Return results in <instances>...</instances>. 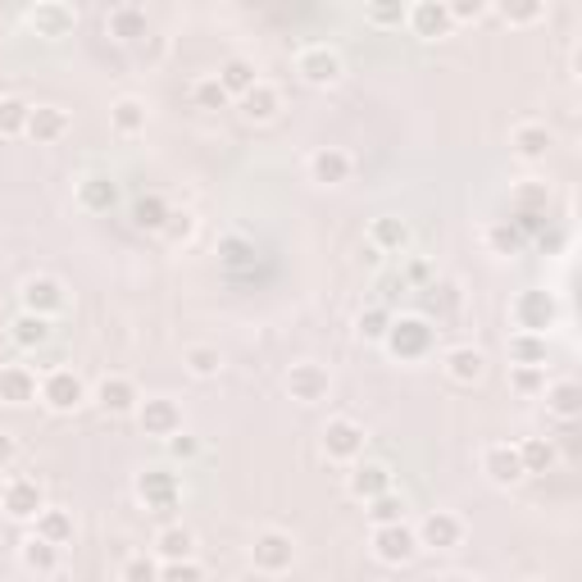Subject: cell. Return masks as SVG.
Masks as SVG:
<instances>
[{
    "mask_svg": "<svg viewBox=\"0 0 582 582\" xmlns=\"http://www.w3.org/2000/svg\"><path fill=\"white\" fill-rule=\"evenodd\" d=\"M383 346H387L391 360L419 364V360L433 355L437 328H433V319H423V315H401V319L391 315V328H387V336H383Z\"/></svg>",
    "mask_w": 582,
    "mask_h": 582,
    "instance_id": "1",
    "label": "cell"
},
{
    "mask_svg": "<svg viewBox=\"0 0 582 582\" xmlns=\"http://www.w3.org/2000/svg\"><path fill=\"white\" fill-rule=\"evenodd\" d=\"M510 323H514V332L550 336V328L560 323V296L546 287H524L510 300Z\"/></svg>",
    "mask_w": 582,
    "mask_h": 582,
    "instance_id": "2",
    "label": "cell"
},
{
    "mask_svg": "<svg viewBox=\"0 0 582 582\" xmlns=\"http://www.w3.org/2000/svg\"><path fill=\"white\" fill-rule=\"evenodd\" d=\"M296 556H300V550H296V537L283 533V528H260L255 541H251V564H255V573H264V578L292 573Z\"/></svg>",
    "mask_w": 582,
    "mask_h": 582,
    "instance_id": "3",
    "label": "cell"
},
{
    "mask_svg": "<svg viewBox=\"0 0 582 582\" xmlns=\"http://www.w3.org/2000/svg\"><path fill=\"white\" fill-rule=\"evenodd\" d=\"M37 401L46 406V410H55V414H73V410H82L87 401H91V387H87V378L78 374V369H50V374H42V396Z\"/></svg>",
    "mask_w": 582,
    "mask_h": 582,
    "instance_id": "4",
    "label": "cell"
},
{
    "mask_svg": "<svg viewBox=\"0 0 582 582\" xmlns=\"http://www.w3.org/2000/svg\"><path fill=\"white\" fill-rule=\"evenodd\" d=\"M364 442H369V433H364V423L351 414L328 419L323 433H319V446L332 465H355V459H364Z\"/></svg>",
    "mask_w": 582,
    "mask_h": 582,
    "instance_id": "5",
    "label": "cell"
},
{
    "mask_svg": "<svg viewBox=\"0 0 582 582\" xmlns=\"http://www.w3.org/2000/svg\"><path fill=\"white\" fill-rule=\"evenodd\" d=\"M296 73L305 87H336L346 78V59L336 46L328 42H315V46H300L296 50Z\"/></svg>",
    "mask_w": 582,
    "mask_h": 582,
    "instance_id": "6",
    "label": "cell"
},
{
    "mask_svg": "<svg viewBox=\"0 0 582 582\" xmlns=\"http://www.w3.org/2000/svg\"><path fill=\"white\" fill-rule=\"evenodd\" d=\"M369 550L374 560L387 569H406L419 560V537L414 524H387V528H369Z\"/></svg>",
    "mask_w": 582,
    "mask_h": 582,
    "instance_id": "7",
    "label": "cell"
},
{
    "mask_svg": "<svg viewBox=\"0 0 582 582\" xmlns=\"http://www.w3.org/2000/svg\"><path fill=\"white\" fill-rule=\"evenodd\" d=\"M19 300H23L27 315H42V319H55V315L69 310V292H65V283H59L55 273H33V278H23Z\"/></svg>",
    "mask_w": 582,
    "mask_h": 582,
    "instance_id": "8",
    "label": "cell"
},
{
    "mask_svg": "<svg viewBox=\"0 0 582 582\" xmlns=\"http://www.w3.org/2000/svg\"><path fill=\"white\" fill-rule=\"evenodd\" d=\"M478 469H482V478L492 482V487H501V492H510V487H518V482L528 478V473H524V459H518V446H514V442H492V446H482Z\"/></svg>",
    "mask_w": 582,
    "mask_h": 582,
    "instance_id": "9",
    "label": "cell"
},
{
    "mask_svg": "<svg viewBox=\"0 0 582 582\" xmlns=\"http://www.w3.org/2000/svg\"><path fill=\"white\" fill-rule=\"evenodd\" d=\"M414 537H419V550H455L465 546V518L455 510H427L414 524Z\"/></svg>",
    "mask_w": 582,
    "mask_h": 582,
    "instance_id": "10",
    "label": "cell"
},
{
    "mask_svg": "<svg viewBox=\"0 0 582 582\" xmlns=\"http://www.w3.org/2000/svg\"><path fill=\"white\" fill-rule=\"evenodd\" d=\"M133 492L146 510L164 514V510H178V501H182V478L173 469H141L133 478Z\"/></svg>",
    "mask_w": 582,
    "mask_h": 582,
    "instance_id": "11",
    "label": "cell"
},
{
    "mask_svg": "<svg viewBox=\"0 0 582 582\" xmlns=\"http://www.w3.org/2000/svg\"><path fill=\"white\" fill-rule=\"evenodd\" d=\"M287 396L296 406H323L332 396V374L323 369L319 360H300L287 369Z\"/></svg>",
    "mask_w": 582,
    "mask_h": 582,
    "instance_id": "12",
    "label": "cell"
},
{
    "mask_svg": "<svg viewBox=\"0 0 582 582\" xmlns=\"http://www.w3.org/2000/svg\"><path fill=\"white\" fill-rule=\"evenodd\" d=\"M137 427L146 437H156V442H169L182 433V406L173 401V396H141V406H137Z\"/></svg>",
    "mask_w": 582,
    "mask_h": 582,
    "instance_id": "13",
    "label": "cell"
},
{
    "mask_svg": "<svg viewBox=\"0 0 582 582\" xmlns=\"http://www.w3.org/2000/svg\"><path fill=\"white\" fill-rule=\"evenodd\" d=\"M23 23L33 27L42 42H65V37H73V27H78V10L65 5V0H37V5L23 14Z\"/></svg>",
    "mask_w": 582,
    "mask_h": 582,
    "instance_id": "14",
    "label": "cell"
},
{
    "mask_svg": "<svg viewBox=\"0 0 582 582\" xmlns=\"http://www.w3.org/2000/svg\"><path fill=\"white\" fill-rule=\"evenodd\" d=\"M0 510H5L14 524H33V518L46 510V492L37 478H5V497H0Z\"/></svg>",
    "mask_w": 582,
    "mask_h": 582,
    "instance_id": "15",
    "label": "cell"
},
{
    "mask_svg": "<svg viewBox=\"0 0 582 582\" xmlns=\"http://www.w3.org/2000/svg\"><path fill=\"white\" fill-rule=\"evenodd\" d=\"M91 401H96L105 414L124 419V414H137V406H141V387H137L128 374H105V378L96 383V391H91Z\"/></svg>",
    "mask_w": 582,
    "mask_h": 582,
    "instance_id": "16",
    "label": "cell"
},
{
    "mask_svg": "<svg viewBox=\"0 0 582 582\" xmlns=\"http://www.w3.org/2000/svg\"><path fill=\"white\" fill-rule=\"evenodd\" d=\"M406 27L423 42H442L455 33L446 0H414V5H406Z\"/></svg>",
    "mask_w": 582,
    "mask_h": 582,
    "instance_id": "17",
    "label": "cell"
},
{
    "mask_svg": "<svg viewBox=\"0 0 582 582\" xmlns=\"http://www.w3.org/2000/svg\"><path fill=\"white\" fill-rule=\"evenodd\" d=\"M442 369H446V378L459 383V387H478V383L487 378V351L473 346V342H459V346H450V351L442 355Z\"/></svg>",
    "mask_w": 582,
    "mask_h": 582,
    "instance_id": "18",
    "label": "cell"
},
{
    "mask_svg": "<svg viewBox=\"0 0 582 582\" xmlns=\"http://www.w3.org/2000/svg\"><path fill=\"white\" fill-rule=\"evenodd\" d=\"M346 492L364 505L378 501L383 492H391V469L383 465V459H355L351 473H346Z\"/></svg>",
    "mask_w": 582,
    "mask_h": 582,
    "instance_id": "19",
    "label": "cell"
},
{
    "mask_svg": "<svg viewBox=\"0 0 582 582\" xmlns=\"http://www.w3.org/2000/svg\"><path fill=\"white\" fill-rule=\"evenodd\" d=\"M351 169H355V160L342 146H319L310 156V164H305L315 187H342V182H351Z\"/></svg>",
    "mask_w": 582,
    "mask_h": 582,
    "instance_id": "20",
    "label": "cell"
},
{
    "mask_svg": "<svg viewBox=\"0 0 582 582\" xmlns=\"http://www.w3.org/2000/svg\"><path fill=\"white\" fill-rule=\"evenodd\" d=\"M42 396V378L27 369V364H0V406H33Z\"/></svg>",
    "mask_w": 582,
    "mask_h": 582,
    "instance_id": "21",
    "label": "cell"
},
{
    "mask_svg": "<svg viewBox=\"0 0 582 582\" xmlns=\"http://www.w3.org/2000/svg\"><path fill=\"white\" fill-rule=\"evenodd\" d=\"M510 150L524 164H537V160H546L550 150H556V133H550L546 124H537V118H524V124L510 128Z\"/></svg>",
    "mask_w": 582,
    "mask_h": 582,
    "instance_id": "22",
    "label": "cell"
},
{
    "mask_svg": "<svg viewBox=\"0 0 582 582\" xmlns=\"http://www.w3.org/2000/svg\"><path fill=\"white\" fill-rule=\"evenodd\" d=\"M73 128V118L65 105H33V114H27V133L23 137H33L37 146H55V141H65Z\"/></svg>",
    "mask_w": 582,
    "mask_h": 582,
    "instance_id": "23",
    "label": "cell"
},
{
    "mask_svg": "<svg viewBox=\"0 0 582 582\" xmlns=\"http://www.w3.org/2000/svg\"><path fill=\"white\" fill-rule=\"evenodd\" d=\"M105 33L118 42V46H137L150 37V14L141 5H114L105 14Z\"/></svg>",
    "mask_w": 582,
    "mask_h": 582,
    "instance_id": "24",
    "label": "cell"
},
{
    "mask_svg": "<svg viewBox=\"0 0 582 582\" xmlns=\"http://www.w3.org/2000/svg\"><path fill=\"white\" fill-rule=\"evenodd\" d=\"M237 110H241V118H247V124H273V118L283 114V91L260 78V82L247 91V96L237 101Z\"/></svg>",
    "mask_w": 582,
    "mask_h": 582,
    "instance_id": "25",
    "label": "cell"
},
{
    "mask_svg": "<svg viewBox=\"0 0 582 582\" xmlns=\"http://www.w3.org/2000/svg\"><path fill=\"white\" fill-rule=\"evenodd\" d=\"M541 401H546V414H550V419L573 423V419L582 414V387H578L573 378H556V383H546Z\"/></svg>",
    "mask_w": 582,
    "mask_h": 582,
    "instance_id": "26",
    "label": "cell"
},
{
    "mask_svg": "<svg viewBox=\"0 0 582 582\" xmlns=\"http://www.w3.org/2000/svg\"><path fill=\"white\" fill-rule=\"evenodd\" d=\"M369 247L383 255H401L410 247V224L401 219V214H378V219L369 224Z\"/></svg>",
    "mask_w": 582,
    "mask_h": 582,
    "instance_id": "27",
    "label": "cell"
},
{
    "mask_svg": "<svg viewBox=\"0 0 582 582\" xmlns=\"http://www.w3.org/2000/svg\"><path fill=\"white\" fill-rule=\"evenodd\" d=\"M50 336H55V319L27 315V310H19V315L10 319V342H14L19 351H42Z\"/></svg>",
    "mask_w": 582,
    "mask_h": 582,
    "instance_id": "28",
    "label": "cell"
},
{
    "mask_svg": "<svg viewBox=\"0 0 582 582\" xmlns=\"http://www.w3.org/2000/svg\"><path fill=\"white\" fill-rule=\"evenodd\" d=\"M156 560L173 564V560H196V533L187 524H164L156 533Z\"/></svg>",
    "mask_w": 582,
    "mask_h": 582,
    "instance_id": "29",
    "label": "cell"
},
{
    "mask_svg": "<svg viewBox=\"0 0 582 582\" xmlns=\"http://www.w3.org/2000/svg\"><path fill=\"white\" fill-rule=\"evenodd\" d=\"M214 78H219V87L228 91V96H232V105H237V101L247 96V91L260 82V69H255V59H247V55H232V59H224V65H219V73H214Z\"/></svg>",
    "mask_w": 582,
    "mask_h": 582,
    "instance_id": "30",
    "label": "cell"
},
{
    "mask_svg": "<svg viewBox=\"0 0 582 582\" xmlns=\"http://www.w3.org/2000/svg\"><path fill=\"white\" fill-rule=\"evenodd\" d=\"M146 124H150V110H146L141 96H118V101L110 105V128H114L118 137H141Z\"/></svg>",
    "mask_w": 582,
    "mask_h": 582,
    "instance_id": "31",
    "label": "cell"
},
{
    "mask_svg": "<svg viewBox=\"0 0 582 582\" xmlns=\"http://www.w3.org/2000/svg\"><path fill=\"white\" fill-rule=\"evenodd\" d=\"M78 205H82L87 214H110V209L118 205V182L105 178V173L82 178V182H78Z\"/></svg>",
    "mask_w": 582,
    "mask_h": 582,
    "instance_id": "32",
    "label": "cell"
},
{
    "mask_svg": "<svg viewBox=\"0 0 582 582\" xmlns=\"http://www.w3.org/2000/svg\"><path fill=\"white\" fill-rule=\"evenodd\" d=\"M510 364H528V369H546L550 360V336H537V332H510Z\"/></svg>",
    "mask_w": 582,
    "mask_h": 582,
    "instance_id": "33",
    "label": "cell"
},
{
    "mask_svg": "<svg viewBox=\"0 0 582 582\" xmlns=\"http://www.w3.org/2000/svg\"><path fill=\"white\" fill-rule=\"evenodd\" d=\"M19 564H23L27 573H37V578H50V573L59 569V546L42 541L37 533L23 537V541H19Z\"/></svg>",
    "mask_w": 582,
    "mask_h": 582,
    "instance_id": "34",
    "label": "cell"
},
{
    "mask_svg": "<svg viewBox=\"0 0 582 582\" xmlns=\"http://www.w3.org/2000/svg\"><path fill=\"white\" fill-rule=\"evenodd\" d=\"M518 446V459H524V473L537 478V473H550L560 465V450L550 437H524V442H514Z\"/></svg>",
    "mask_w": 582,
    "mask_h": 582,
    "instance_id": "35",
    "label": "cell"
},
{
    "mask_svg": "<svg viewBox=\"0 0 582 582\" xmlns=\"http://www.w3.org/2000/svg\"><path fill=\"white\" fill-rule=\"evenodd\" d=\"M182 369H187L192 378H201V383L219 378L224 374V351L209 346V342H192L187 351H182Z\"/></svg>",
    "mask_w": 582,
    "mask_h": 582,
    "instance_id": "36",
    "label": "cell"
},
{
    "mask_svg": "<svg viewBox=\"0 0 582 582\" xmlns=\"http://www.w3.org/2000/svg\"><path fill=\"white\" fill-rule=\"evenodd\" d=\"M33 528H37L42 541H50V546L65 550V546L73 541V514H69V510H59V505H46V510L33 518Z\"/></svg>",
    "mask_w": 582,
    "mask_h": 582,
    "instance_id": "37",
    "label": "cell"
},
{
    "mask_svg": "<svg viewBox=\"0 0 582 582\" xmlns=\"http://www.w3.org/2000/svg\"><path fill=\"white\" fill-rule=\"evenodd\" d=\"M482 241H487V251H492V255L510 260V255L524 251V241H528V237L518 232L514 219H497V224H487V228H482Z\"/></svg>",
    "mask_w": 582,
    "mask_h": 582,
    "instance_id": "38",
    "label": "cell"
},
{
    "mask_svg": "<svg viewBox=\"0 0 582 582\" xmlns=\"http://www.w3.org/2000/svg\"><path fill=\"white\" fill-rule=\"evenodd\" d=\"M169 201L164 196H156V192H146V196H137L133 201V224L141 228V232H164V224H169Z\"/></svg>",
    "mask_w": 582,
    "mask_h": 582,
    "instance_id": "39",
    "label": "cell"
},
{
    "mask_svg": "<svg viewBox=\"0 0 582 582\" xmlns=\"http://www.w3.org/2000/svg\"><path fill=\"white\" fill-rule=\"evenodd\" d=\"M492 14L510 27H533L541 23L550 10H546V0H505V5H492Z\"/></svg>",
    "mask_w": 582,
    "mask_h": 582,
    "instance_id": "40",
    "label": "cell"
},
{
    "mask_svg": "<svg viewBox=\"0 0 582 582\" xmlns=\"http://www.w3.org/2000/svg\"><path fill=\"white\" fill-rule=\"evenodd\" d=\"M187 96H192V105H196L201 114H219V110H228V105H232V96H228V91L219 87V78H214V73L196 78Z\"/></svg>",
    "mask_w": 582,
    "mask_h": 582,
    "instance_id": "41",
    "label": "cell"
},
{
    "mask_svg": "<svg viewBox=\"0 0 582 582\" xmlns=\"http://www.w3.org/2000/svg\"><path fill=\"white\" fill-rule=\"evenodd\" d=\"M406 510H410V501L391 487V492H383L378 501H369L364 514H369V528H387V524H406Z\"/></svg>",
    "mask_w": 582,
    "mask_h": 582,
    "instance_id": "42",
    "label": "cell"
},
{
    "mask_svg": "<svg viewBox=\"0 0 582 582\" xmlns=\"http://www.w3.org/2000/svg\"><path fill=\"white\" fill-rule=\"evenodd\" d=\"M219 260H224L232 273L251 269V264H255V241H251V237H241V232H228V237H219Z\"/></svg>",
    "mask_w": 582,
    "mask_h": 582,
    "instance_id": "43",
    "label": "cell"
},
{
    "mask_svg": "<svg viewBox=\"0 0 582 582\" xmlns=\"http://www.w3.org/2000/svg\"><path fill=\"white\" fill-rule=\"evenodd\" d=\"M27 114H33V105H27V101L0 96V137H23L27 133Z\"/></svg>",
    "mask_w": 582,
    "mask_h": 582,
    "instance_id": "44",
    "label": "cell"
},
{
    "mask_svg": "<svg viewBox=\"0 0 582 582\" xmlns=\"http://www.w3.org/2000/svg\"><path fill=\"white\" fill-rule=\"evenodd\" d=\"M387 328H391V310H387V305H369V310H360V319H355L360 342H383Z\"/></svg>",
    "mask_w": 582,
    "mask_h": 582,
    "instance_id": "45",
    "label": "cell"
},
{
    "mask_svg": "<svg viewBox=\"0 0 582 582\" xmlns=\"http://www.w3.org/2000/svg\"><path fill=\"white\" fill-rule=\"evenodd\" d=\"M546 205H550V187H541V182H518L514 187V209L518 214H541L546 219Z\"/></svg>",
    "mask_w": 582,
    "mask_h": 582,
    "instance_id": "46",
    "label": "cell"
},
{
    "mask_svg": "<svg viewBox=\"0 0 582 582\" xmlns=\"http://www.w3.org/2000/svg\"><path fill=\"white\" fill-rule=\"evenodd\" d=\"M364 23H374V27H401L406 23V5H401V0H374V5H364Z\"/></svg>",
    "mask_w": 582,
    "mask_h": 582,
    "instance_id": "47",
    "label": "cell"
},
{
    "mask_svg": "<svg viewBox=\"0 0 582 582\" xmlns=\"http://www.w3.org/2000/svg\"><path fill=\"white\" fill-rule=\"evenodd\" d=\"M510 387L518 396H541L546 391V369H528V364H510Z\"/></svg>",
    "mask_w": 582,
    "mask_h": 582,
    "instance_id": "48",
    "label": "cell"
},
{
    "mask_svg": "<svg viewBox=\"0 0 582 582\" xmlns=\"http://www.w3.org/2000/svg\"><path fill=\"white\" fill-rule=\"evenodd\" d=\"M118 578H124V582H160V560L156 556H128Z\"/></svg>",
    "mask_w": 582,
    "mask_h": 582,
    "instance_id": "49",
    "label": "cell"
},
{
    "mask_svg": "<svg viewBox=\"0 0 582 582\" xmlns=\"http://www.w3.org/2000/svg\"><path fill=\"white\" fill-rule=\"evenodd\" d=\"M160 582H209V573L196 560H173V564H160Z\"/></svg>",
    "mask_w": 582,
    "mask_h": 582,
    "instance_id": "50",
    "label": "cell"
},
{
    "mask_svg": "<svg viewBox=\"0 0 582 582\" xmlns=\"http://www.w3.org/2000/svg\"><path fill=\"white\" fill-rule=\"evenodd\" d=\"M450 23H482L487 14H492V5L487 0H450Z\"/></svg>",
    "mask_w": 582,
    "mask_h": 582,
    "instance_id": "51",
    "label": "cell"
},
{
    "mask_svg": "<svg viewBox=\"0 0 582 582\" xmlns=\"http://www.w3.org/2000/svg\"><path fill=\"white\" fill-rule=\"evenodd\" d=\"M192 232H196V214H187V209L178 214V209H173L169 224H164V237H169V241H187Z\"/></svg>",
    "mask_w": 582,
    "mask_h": 582,
    "instance_id": "52",
    "label": "cell"
},
{
    "mask_svg": "<svg viewBox=\"0 0 582 582\" xmlns=\"http://www.w3.org/2000/svg\"><path fill=\"white\" fill-rule=\"evenodd\" d=\"M164 446H169V455H173V459H196V455H201V437H192L187 427H182L178 437H169Z\"/></svg>",
    "mask_w": 582,
    "mask_h": 582,
    "instance_id": "53",
    "label": "cell"
},
{
    "mask_svg": "<svg viewBox=\"0 0 582 582\" xmlns=\"http://www.w3.org/2000/svg\"><path fill=\"white\" fill-rule=\"evenodd\" d=\"M14 465H19V437L0 427V473H10Z\"/></svg>",
    "mask_w": 582,
    "mask_h": 582,
    "instance_id": "54",
    "label": "cell"
},
{
    "mask_svg": "<svg viewBox=\"0 0 582 582\" xmlns=\"http://www.w3.org/2000/svg\"><path fill=\"white\" fill-rule=\"evenodd\" d=\"M437 582H482L478 573H465V569H450V573H442Z\"/></svg>",
    "mask_w": 582,
    "mask_h": 582,
    "instance_id": "55",
    "label": "cell"
},
{
    "mask_svg": "<svg viewBox=\"0 0 582 582\" xmlns=\"http://www.w3.org/2000/svg\"><path fill=\"white\" fill-rule=\"evenodd\" d=\"M410 278H414V283H423V278H427V264H423V260H414V264H410Z\"/></svg>",
    "mask_w": 582,
    "mask_h": 582,
    "instance_id": "56",
    "label": "cell"
},
{
    "mask_svg": "<svg viewBox=\"0 0 582 582\" xmlns=\"http://www.w3.org/2000/svg\"><path fill=\"white\" fill-rule=\"evenodd\" d=\"M0 497H5V478H0Z\"/></svg>",
    "mask_w": 582,
    "mask_h": 582,
    "instance_id": "57",
    "label": "cell"
},
{
    "mask_svg": "<svg viewBox=\"0 0 582 582\" xmlns=\"http://www.w3.org/2000/svg\"><path fill=\"white\" fill-rule=\"evenodd\" d=\"M528 582H550V578H528Z\"/></svg>",
    "mask_w": 582,
    "mask_h": 582,
    "instance_id": "58",
    "label": "cell"
}]
</instances>
